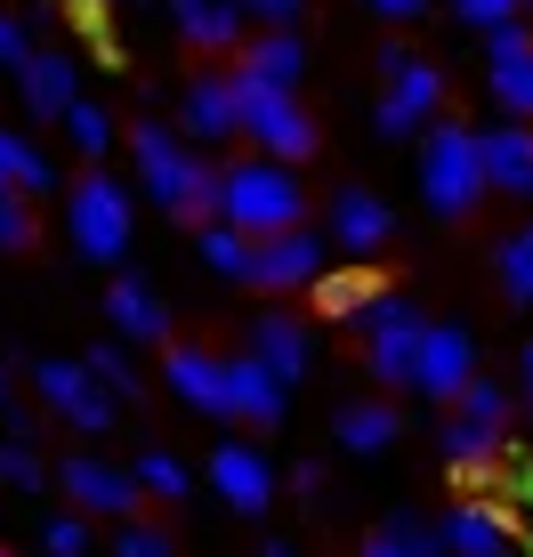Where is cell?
I'll return each mask as SVG.
<instances>
[{"label":"cell","instance_id":"6da1fadb","mask_svg":"<svg viewBox=\"0 0 533 557\" xmlns=\"http://www.w3.org/2000/svg\"><path fill=\"white\" fill-rule=\"evenodd\" d=\"M129 162H138V186L170 219H211L219 170H211V153H195V138H178L170 122H138L129 129Z\"/></svg>","mask_w":533,"mask_h":557},{"label":"cell","instance_id":"7a4b0ae2","mask_svg":"<svg viewBox=\"0 0 533 557\" xmlns=\"http://www.w3.org/2000/svg\"><path fill=\"white\" fill-rule=\"evenodd\" d=\"M211 219L243 226V235H283V226H308V186L292 178V162H266V153H243V162L219 170V202Z\"/></svg>","mask_w":533,"mask_h":557},{"label":"cell","instance_id":"3957f363","mask_svg":"<svg viewBox=\"0 0 533 557\" xmlns=\"http://www.w3.org/2000/svg\"><path fill=\"white\" fill-rule=\"evenodd\" d=\"M421 202L436 219H469L485 202V153L469 122H429L421 129Z\"/></svg>","mask_w":533,"mask_h":557},{"label":"cell","instance_id":"277c9868","mask_svg":"<svg viewBox=\"0 0 533 557\" xmlns=\"http://www.w3.org/2000/svg\"><path fill=\"white\" fill-rule=\"evenodd\" d=\"M65 226H73V251L89 267H113L129 251V226H138V202L113 170H82V186L65 195Z\"/></svg>","mask_w":533,"mask_h":557},{"label":"cell","instance_id":"5b68a950","mask_svg":"<svg viewBox=\"0 0 533 557\" xmlns=\"http://www.w3.org/2000/svg\"><path fill=\"white\" fill-rule=\"evenodd\" d=\"M380 106H372V129L380 138H412V129L436 122L445 106V65L436 57H412V49H380Z\"/></svg>","mask_w":533,"mask_h":557},{"label":"cell","instance_id":"8992f818","mask_svg":"<svg viewBox=\"0 0 533 557\" xmlns=\"http://www.w3.org/2000/svg\"><path fill=\"white\" fill-rule=\"evenodd\" d=\"M501 429H509V388L493 380H469L453 396V420H445V453H453V476L461 485H485L501 469Z\"/></svg>","mask_w":533,"mask_h":557},{"label":"cell","instance_id":"52a82bcc","mask_svg":"<svg viewBox=\"0 0 533 557\" xmlns=\"http://www.w3.org/2000/svg\"><path fill=\"white\" fill-rule=\"evenodd\" d=\"M235 98H243V138H251L266 162H308L323 146L315 113L299 106V89H266V82H243L235 73Z\"/></svg>","mask_w":533,"mask_h":557},{"label":"cell","instance_id":"ba28073f","mask_svg":"<svg viewBox=\"0 0 533 557\" xmlns=\"http://www.w3.org/2000/svg\"><path fill=\"white\" fill-rule=\"evenodd\" d=\"M356 332H364V363H372V380H380V388H405V380H412V356H421L429 315H421L412 299L380 292L364 315H356Z\"/></svg>","mask_w":533,"mask_h":557},{"label":"cell","instance_id":"9c48e42d","mask_svg":"<svg viewBox=\"0 0 533 557\" xmlns=\"http://www.w3.org/2000/svg\"><path fill=\"white\" fill-rule=\"evenodd\" d=\"M33 388H41V405L65 420L73 436H106L113 420H122V405H113L98 380H89L82 356H41V363H33Z\"/></svg>","mask_w":533,"mask_h":557},{"label":"cell","instance_id":"30bf717a","mask_svg":"<svg viewBox=\"0 0 533 557\" xmlns=\"http://www.w3.org/2000/svg\"><path fill=\"white\" fill-rule=\"evenodd\" d=\"M292 412V388H283L266 363L243 348V356H219V412L211 420H243V429H275Z\"/></svg>","mask_w":533,"mask_h":557},{"label":"cell","instance_id":"8fae6325","mask_svg":"<svg viewBox=\"0 0 533 557\" xmlns=\"http://www.w3.org/2000/svg\"><path fill=\"white\" fill-rule=\"evenodd\" d=\"M323 275H332V251H323V235H308V226H283V235L251 243V283L259 292H315Z\"/></svg>","mask_w":533,"mask_h":557},{"label":"cell","instance_id":"7c38bea8","mask_svg":"<svg viewBox=\"0 0 533 557\" xmlns=\"http://www.w3.org/2000/svg\"><path fill=\"white\" fill-rule=\"evenodd\" d=\"M485 89L509 122H533V25H493L485 33Z\"/></svg>","mask_w":533,"mask_h":557},{"label":"cell","instance_id":"4fadbf2b","mask_svg":"<svg viewBox=\"0 0 533 557\" xmlns=\"http://www.w3.org/2000/svg\"><path fill=\"white\" fill-rule=\"evenodd\" d=\"M469 380H478V348H469V332H461V323H429L405 388H421L429 405H453V396H461Z\"/></svg>","mask_w":533,"mask_h":557},{"label":"cell","instance_id":"5bb4252c","mask_svg":"<svg viewBox=\"0 0 533 557\" xmlns=\"http://www.w3.org/2000/svg\"><path fill=\"white\" fill-rule=\"evenodd\" d=\"M211 493L243 517H266L275 509V460L259 445H243V436H226V445H211Z\"/></svg>","mask_w":533,"mask_h":557},{"label":"cell","instance_id":"9a60e30c","mask_svg":"<svg viewBox=\"0 0 533 557\" xmlns=\"http://www.w3.org/2000/svg\"><path fill=\"white\" fill-rule=\"evenodd\" d=\"M178 138H195V146H226V138H243L235 73H195V82L178 89Z\"/></svg>","mask_w":533,"mask_h":557},{"label":"cell","instance_id":"2e32d148","mask_svg":"<svg viewBox=\"0 0 533 557\" xmlns=\"http://www.w3.org/2000/svg\"><path fill=\"white\" fill-rule=\"evenodd\" d=\"M57 485L73 493L82 517H129V509H138V476L113 469V460H98V453H65V460H57Z\"/></svg>","mask_w":533,"mask_h":557},{"label":"cell","instance_id":"e0dca14e","mask_svg":"<svg viewBox=\"0 0 533 557\" xmlns=\"http://www.w3.org/2000/svg\"><path fill=\"white\" fill-rule=\"evenodd\" d=\"M436 557H518V533L493 502H453L436 517Z\"/></svg>","mask_w":533,"mask_h":557},{"label":"cell","instance_id":"ac0fdd59","mask_svg":"<svg viewBox=\"0 0 533 557\" xmlns=\"http://www.w3.org/2000/svg\"><path fill=\"white\" fill-rule=\"evenodd\" d=\"M478 153H485V195H518L533 202V122H485L478 129Z\"/></svg>","mask_w":533,"mask_h":557},{"label":"cell","instance_id":"d6986e66","mask_svg":"<svg viewBox=\"0 0 533 557\" xmlns=\"http://www.w3.org/2000/svg\"><path fill=\"white\" fill-rule=\"evenodd\" d=\"M226 73H243V82H266V89H299V82H308V41H299L292 25L243 33V49H235V65H226Z\"/></svg>","mask_w":533,"mask_h":557},{"label":"cell","instance_id":"ffe728a7","mask_svg":"<svg viewBox=\"0 0 533 557\" xmlns=\"http://www.w3.org/2000/svg\"><path fill=\"white\" fill-rule=\"evenodd\" d=\"M323 219H332V243H339V251H348V259H372V251H388V235H396L388 202H380L372 186H339Z\"/></svg>","mask_w":533,"mask_h":557},{"label":"cell","instance_id":"44dd1931","mask_svg":"<svg viewBox=\"0 0 533 557\" xmlns=\"http://www.w3.org/2000/svg\"><path fill=\"white\" fill-rule=\"evenodd\" d=\"M106 323H113L122 348H162V339H170V307H162V292H146L138 275L106 283Z\"/></svg>","mask_w":533,"mask_h":557},{"label":"cell","instance_id":"7402d4cb","mask_svg":"<svg viewBox=\"0 0 533 557\" xmlns=\"http://www.w3.org/2000/svg\"><path fill=\"white\" fill-rule=\"evenodd\" d=\"M9 82H16V98H25V113H41V122H57V113L82 98V65H73L65 49H33Z\"/></svg>","mask_w":533,"mask_h":557},{"label":"cell","instance_id":"603a6c76","mask_svg":"<svg viewBox=\"0 0 533 557\" xmlns=\"http://www.w3.org/2000/svg\"><path fill=\"white\" fill-rule=\"evenodd\" d=\"M162 9H170V25H178L186 49H211V57H235L243 33H251L235 0H162Z\"/></svg>","mask_w":533,"mask_h":557},{"label":"cell","instance_id":"cb8c5ba5","mask_svg":"<svg viewBox=\"0 0 533 557\" xmlns=\"http://www.w3.org/2000/svg\"><path fill=\"white\" fill-rule=\"evenodd\" d=\"M251 356L283 380V388H299V380L315 372V339H308V323H299V315H259L251 323Z\"/></svg>","mask_w":533,"mask_h":557},{"label":"cell","instance_id":"d4e9b609","mask_svg":"<svg viewBox=\"0 0 533 557\" xmlns=\"http://www.w3.org/2000/svg\"><path fill=\"white\" fill-rule=\"evenodd\" d=\"M332 436H339V453H388L396 436H405V412L388 405V396H348V405L332 412Z\"/></svg>","mask_w":533,"mask_h":557},{"label":"cell","instance_id":"484cf974","mask_svg":"<svg viewBox=\"0 0 533 557\" xmlns=\"http://www.w3.org/2000/svg\"><path fill=\"white\" fill-rule=\"evenodd\" d=\"M162 388L178 396L186 412H219V356H211V348H195V339H170V356H162Z\"/></svg>","mask_w":533,"mask_h":557},{"label":"cell","instance_id":"4316f807","mask_svg":"<svg viewBox=\"0 0 533 557\" xmlns=\"http://www.w3.org/2000/svg\"><path fill=\"white\" fill-rule=\"evenodd\" d=\"M0 195H57V170H49V153L25 138V129H9L0 122Z\"/></svg>","mask_w":533,"mask_h":557},{"label":"cell","instance_id":"83f0119b","mask_svg":"<svg viewBox=\"0 0 533 557\" xmlns=\"http://www.w3.org/2000/svg\"><path fill=\"white\" fill-rule=\"evenodd\" d=\"M195 251H202V267H211V275H226V283H251V235H243V226H226V219H202Z\"/></svg>","mask_w":533,"mask_h":557},{"label":"cell","instance_id":"f1b7e54d","mask_svg":"<svg viewBox=\"0 0 533 557\" xmlns=\"http://www.w3.org/2000/svg\"><path fill=\"white\" fill-rule=\"evenodd\" d=\"M129 476H138V493H154V502H186V493H195L186 460H178V453H162V445H146L138 460H129Z\"/></svg>","mask_w":533,"mask_h":557},{"label":"cell","instance_id":"f546056e","mask_svg":"<svg viewBox=\"0 0 533 557\" xmlns=\"http://www.w3.org/2000/svg\"><path fill=\"white\" fill-rule=\"evenodd\" d=\"M372 299H380V283L364 275V267H348V275H323V283H315V307H323L332 323H356Z\"/></svg>","mask_w":533,"mask_h":557},{"label":"cell","instance_id":"4dcf8cb0","mask_svg":"<svg viewBox=\"0 0 533 557\" xmlns=\"http://www.w3.org/2000/svg\"><path fill=\"white\" fill-rule=\"evenodd\" d=\"M82 363H89V380L113 396V405H129V396H146L138 388V363H129V348L122 339H98V348H82Z\"/></svg>","mask_w":533,"mask_h":557},{"label":"cell","instance_id":"1f68e13d","mask_svg":"<svg viewBox=\"0 0 533 557\" xmlns=\"http://www.w3.org/2000/svg\"><path fill=\"white\" fill-rule=\"evenodd\" d=\"M57 122H65V146L82 153V162H106V146H113V113H106V106L73 98L65 113H57Z\"/></svg>","mask_w":533,"mask_h":557},{"label":"cell","instance_id":"d6a6232c","mask_svg":"<svg viewBox=\"0 0 533 557\" xmlns=\"http://www.w3.org/2000/svg\"><path fill=\"white\" fill-rule=\"evenodd\" d=\"M493 275H501V292L533 307V219L518 226V235H501V251H493Z\"/></svg>","mask_w":533,"mask_h":557},{"label":"cell","instance_id":"836d02e7","mask_svg":"<svg viewBox=\"0 0 533 557\" xmlns=\"http://www.w3.org/2000/svg\"><path fill=\"white\" fill-rule=\"evenodd\" d=\"M0 485H16V493H41V485H49V469L33 460L25 436H9V445H0Z\"/></svg>","mask_w":533,"mask_h":557},{"label":"cell","instance_id":"e575fe53","mask_svg":"<svg viewBox=\"0 0 533 557\" xmlns=\"http://www.w3.org/2000/svg\"><path fill=\"white\" fill-rule=\"evenodd\" d=\"M33 235H41V226H33V202L0 195V251H33Z\"/></svg>","mask_w":533,"mask_h":557},{"label":"cell","instance_id":"d590c367","mask_svg":"<svg viewBox=\"0 0 533 557\" xmlns=\"http://www.w3.org/2000/svg\"><path fill=\"white\" fill-rule=\"evenodd\" d=\"M453 16H461L469 33H493V25H518L525 0H453Z\"/></svg>","mask_w":533,"mask_h":557},{"label":"cell","instance_id":"8d00e7d4","mask_svg":"<svg viewBox=\"0 0 533 557\" xmlns=\"http://www.w3.org/2000/svg\"><path fill=\"white\" fill-rule=\"evenodd\" d=\"M41 549H49V557H89V517H49V525H41Z\"/></svg>","mask_w":533,"mask_h":557},{"label":"cell","instance_id":"74e56055","mask_svg":"<svg viewBox=\"0 0 533 557\" xmlns=\"http://www.w3.org/2000/svg\"><path fill=\"white\" fill-rule=\"evenodd\" d=\"M113 557H170V533H162V525H138V517H122Z\"/></svg>","mask_w":533,"mask_h":557},{"label":"cell","instance_id":"f35d334b","mask_svg":"<svg viewBox=\"0 0 533 557\" xmlns=\"http://www.w3.org/2000/svg\"><path fill=\"white\" fill-rule=\"evenodd\" d=\"M235 9H243V25H251V33H266V25H299L308 0H235Z\"/></svg>","mask_w":533,"mask_h":557},{"label":"cell","instance_id":"ab89813d","mask_svg":"<svg viewBox=\"0 0 533 557\" xmlns=\"http://www.w3.org/2000/svg\"><path fill=\"white\" fill-rule=\"evenodd\" d=\"M25 57H33V25H25V16H9V9H0V73H16Z\"/></svg>","mask_w":533,"mask_h":557},{"label":"cell","instance_id":"60d3db41","mask_svg":"<svg viewBox=\"0 0 533 557\" xmlns=\"http://www.w3.org/2000/svg\"><path fill=\"white\" fill-rule=\"evenodd\" d=\"M372 16H388V25H421L429 0H372Z\"/></svg>","mask_w":533,"mask_h":557},{"label":"cell","instance_id":"b9f144b4","mask_svg":"<svg viewBox=\"0 0 533 557\" xmlns=\"http://www.w3.org/2000/svg\"><path fill=\"white\" fill-rule=\"evenodd\" d=\"M364 557H421V549H405L396 533H372V542H364Z\"/></svg>","mask_w":533,"mask_h":557},{"label":"cell","instance_id":"7bdbcfd3","mask_svg":"<svg viewBox=\"0 0 533 557\" xmlns=\"http://www.w3.org/2000/svg\"><path fill=\"white\" fill-rule=\"evenodd\" d=\"M518 380H525V405H533V339H525V356H518Z\"/></svg>","mask_w":533,"mask_h":557},{"label":"cell","instance_id":"ee69618b","mask_svg":"<svg viewBox=\"0 0 533 557\" xmlns=\"http://www.w3.org/2000/svg\"><path fill=\"white\" fill-rule=\"evenodd\" d=\"M259 557H299L292 542H259Z\"/></svg>","mask_w":533,"mask_h":557},{"label":"cell","instance_id":"f6af8a7d","mask_svg":"<svg viewBox=\"0 0 533 557\" xmlns=\"http://www.w3.org/2000/svg\"><path fill=\"white\" fill-rule=\"evenodd\" d=\"M113 9H154V0H113Z\"/></svg>","mask_w":533,"mask_h":557},{"label":"cell","instance_id":"bcb514c9","mask_svg":"<svg viewBox=\"0 0 533 557\" xmlns=\"http://www.w3.org/2000/svg\"><path fill=\"white\" fill-rule=\"evenodd\" d=\"M0 412H9V372H0Z\"/></svg>","mask_w":533,"mask_h":557},{"label":"cell","instance_id":"7dc6e473","mask_svg":"<svg viewBox=\"0 0 533 557\" xmlns=\"http://www.w3.org/2000/svg\"><path fill=\"white\" fill-rule=\"evenodd\" d=\"M525 9H533V0H525Z\"/></svg>","mask_w":533,"mask_h":557},{"label":"cell","instance_id":"c3c4849f","mask_svg":"<svg viewBox=\"0 0 533 557\" xmlns=\"http://www.w3.org/2000/svg\"><path fill=\"white\" fill-rule=\"evenodd\" d=\"M0 557H9V549H0Z\"/></svg>","mask_w":533,"mask_h":557}]
</instances>
